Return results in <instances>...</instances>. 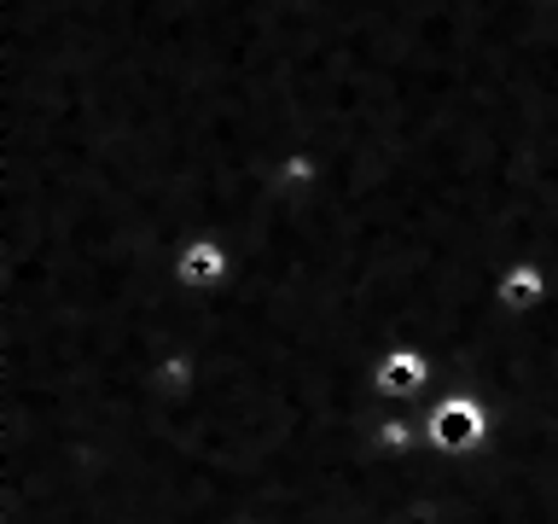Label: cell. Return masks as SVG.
<instances>
[{
    "label": "cell",
    "mask_w": 558,
    "mask_h": 524,
    "mask_svg": "<svg viewBox=\"0 0 558 524\" xmlns=\"http://www.w3.org/2000/svg\"><path fill=\"white\" fill-rule=\"evenodd\" d=\"M541 291H547V279H541L535 269H512V274L500 279V297H506V303H512V309H530Z\"/></svg>",
    "instance_id": "cell-4"
},
{
    "label": "cell",
    "mask_w": 558,
    "mask_h": 524,
    "mask_svg": "<svg viewBox=\"0 0 558 524\" xmlns=\"http://www.w3.org/2000/svg\"><path fill=\"white\" fill-rule=\"evenodd\" d=\"M174 274H181V286H216V279H227V251L221 245H209V239H198V245H186L181 251V262H174Z\"/></svg>",
    "instance_id": "cell-2"
},
{
    "label": "cell",
    "mask_w": 558,
    "mask_h": 524,
    "mask_svg": "<svg viewBox=\"0 0 558 524\" xmlns=\"http://www.w3.org/2000/svg\"><path fill=\"white\" fill-rule=\"evenodd\" d=\"M425 384V356L418 349H396V356L378 361V391L384 396H413Z\"/></svg>",
    "instance_id": "cell-3"
},
{
    "label": "cell",
    "mask_w": 558,
    "mask_h": 524,
    "mask_svg": "<svg viewBox=\"0 0 558 524\" xmlns=\"http://www.w3.org/2000/svg\"><path fill=\"white\" fill-rule=\"evenodd\" d=\"M408 443H413L408 426H384V449H408Z\"/></svg>",
    "instance_id": "cell-5"
},
{
    "label": "cell",
    "mask_w": 558,
    "mask_h": 524,
    "mask_svg": "<svg viewBox=\"0 0 558 524\" xmlns=\"http://www.w3.org/2000/svg\"><path fill=\"white\" fill-rule=\"evenodd\" d=\"M483 431H488V414H483V402H477V396H448L442 408L430 414V443L442 449V454L477 449V443H483Z\"/></svg>",
    "instance_id": "cell-1"
}]
</instances>
